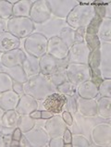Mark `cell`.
<instances>
[{
    "instance_id": "obj_1",
    "label": "cell",
    "mask_w": 111,
    "mask_h": 147,
    "mask_svg": "<svg viewBox=\"0 0 111 147\" xmlns=\"http://www.w3.org/2000/svg\"><path fill=\"white\" fill-rule=\"evenodd\" d=\"M23 90L25 94L32 96L36 101H41L45 99L49 94L56 93L57 87L47 76L39 73L28 78L27 82L23 83Z\"/></svg>"
},
{
    "instance_id": "obj_2",
    "label": "cell",
    "mask_w": 111,
    "mask_h": 147,
    "mask_svg": "<svg viewBox=\"0 0 111 147\" xmlns=\"http://www.w3.org/2000/svg\"><path fill=\"white\" fill-rule=\"evenodd\" d=\"M95 15L93 6L87 4H78L67 16L66 20L71 28L76 30L80 27L86 28Z\"/></svg>"
},
{
    "instance_id": "obj_3",
    "label": "cell",
    "mask_w": 111,
    "mask_h": 147,
    "mask_svg": "<svg viewBox=\"0 0 111 147\" xmlns=\"http://www.w3.org/2000/svg\"><path fill=\"white\" fill-rule=\"evenodd\" d=\"M35 30V23L31 19L26 17H11L7 22V32L19 39L27 38Z\"/></svg>"
},
{
    "instance_id": "obj_4",
    "label": "cell",
    "mask_w": 111,
    "mask_h": 147,
    "mask_svg": "<svg viewBox=\"0 0 111 147\" xmlns=\"http://www.w3.org/2000/svg\"><path fill=\"white\" fill-rule=\"evenodd\" d=\"M47 38L43 33L35 32L28 36L24 43V48L30 56L40 58L46 54Z\"/></svg>"
},
{
    "instance_id": "obj_5",
    "label": "cell",
    "mask_w": 111,
    "mask_h": 147,
    "mask_svg": "<svg viewBox=\"0 0 111 147\" xmlns=\"http://www.w3.org/2000/svg\"><path fill=\"white\" fill-rule=\"evenodd\" d=\"M65 72L68 81L76 86H79L83 82L89 81L91 78V69L87 64L68 63Z\"/></svg>"
},
{
    "instance_id": "obj_6",
    "label": "cell",
    "mask_w": 111,
    "mask_h": 147,
    "mask_svg": "<svg viewBox=\"0 0 111 147\" xmlns=\"http://www.w3.org/2000/svg\"><path fill=\"white\" fill-rule=\"evenodd\" d=\"M52 11L48 1L45 0H39V1L32 2L31 10H30V17L33 23H44L51 18Z\"/></svg>"
},
{
    "instance_id": "obj_7",
    "label": "cell",
    "mask_w": 111,
    "mask_h": 147,
    "mask_svg": "<svg viewBox=\"0 0 111 147\" xmlns=\"http://www.w3.org/2000/svg\"><path fill=\"white\" fill-rule=\"evenodd\" d=\"M46 54L58 60H66L69 55V47L59 36H53L47 40Z\"/></svg>"
},
{
    "instance_id": "obj_8",
    "label": "cell",
    "mask_w": 111,
    "mask_h": 147,
    "mask_svg": "<svg viewBox=\"0 0 111 147\" xmlns=\"http://www.w3.org/2000/svg\"><path fill=\"white\" fill-rule=\"evenodd\" d=\"M90 50L84 43H75L69 48L68 55V63H76V64H87Z\"/></svg>"
},
{
    "instance_id": "obj_9",
    "label": "cell",
    "mask_w": 111,
    "mask_h": 147,
    "mask_svg": "<svg viewBox=\"0 0 111 147\" xmlns=\"http://www.w3.org/2000/svg\"><path fill=\"white\" fill-rule=\"evenodd\" d=\"M92 139L96 145L110 146L111 144V126L109 123L96 125L92 132Z\"/></svg>"
},
{
    "instance_id": "obj_10",
    "label": "cell",
    "mask_w": 111,
    "mask_h": 147,
    "mask_svg": "<svg viewBox=\"0 0 111 147\" xmlns=\"http://www.w3.org/2000/svg\"><path fill=\"white\" fill-rule=\"evenodd\" d=\"M24 136L32 147H45L48 146L50 138L45 129L35 126L29 131L24 132Z\"/></svg>"
},
{
    "instance_id": "obj_11",
    "label": "cell",
    "mask_w": 111,
    "mask_h": 147,
    "mask_svg": "<svg viewBox=\"0 0 111 147\" xmlns=\"http://www.w3.org/2000/svg\"><path fill=\"white\" fill-rule=\"evenodd\" d=\"M67 102V97L59 93H54L49 94L43 102V107L45 110L52 112L53 114H59L63 110Z\"/></svg>"
},
{
    "instance_id": "obj_12",
    "label": "cell",
    "mask_w": 111,
    "mask_h": 147,
    "mask_svg": "<svg viewBox=\"0 0 111 147\" xmlns=\"http://www.w3.org/2000/svg\"><path fill=\"white\" fill-rule=\"evenodd\" d=\"M68 64L63 65L60 64V60H58L51 57L50 55L45 54L39 58V67H40V73L44 74L45 76H50L59 69L67 67Z\"/></svg>"
},
{
    "instance_id": "obj_13",
    "label": "cell",
    "mask_w": 111,
    "mask_h": 147,
    "mask_svg": "<svg viewBox=\"0 0 111 147\" xmlns=\"http://www.w3.org/2000/svg\"><path fill=\"white\" fill-rule=\"evenodd\" d=\"M67 129V124L64 122L61 117L53 116L45 124V129L47 132L49 138L62 137L64 131Z\"/></svg>"
},
{
    "instance_id": "obj_14",
    "label": "cell",
    "mask_w": 111,
    "mask_h": 147,
    "mask_svg": "<svg viewBox=\"0 0 111 147\" xmlns=\"http://www.w3.org/2000/svg\"><path fill=\"white\" fill-rule=\"evenodd\" d=\"M26 58V54L20 48L11 50L9 52L2 54L0 61L4 68H12L15 66L22 65L24 59Z\"/></svg>"
},
{
    "instance_id": "obj_15",
    "label": "cell",
    "mask_w": 111,
    "mask_h": 147,
    "mask_svg": "<svg viewBox=\"0 0 111 147\" xmlns=\"http://www.w3.org/2000/svg\"><path fill=\"white\" fill-rule=\"evenodd\" d=\"M100 50V65L99 68L101 74L103 78H106V74L108 79H110V72H111V47H110V43H106L103 42V44H100L99 47Z\"/></svg>"
},
{
    "instance_id": "obj_16",
    "label": "cell",
    "mask_w": 111,
    "mask_h": 147,
    "mask_svg": "<svg viewBox=\"0 0 111 147\" xmlns=\"http://www.w3.org/2000/svg\"><path fill=\"white\" fill-rule=\"evenodd\" d=\"M77 111L84 117H92L97 115V102L95 99L77 97Z\"/></svg>"
},
{
    "instance_id": "obj_17",
    "label": "cell",
    "mask_w": 111,
    "mask_h": 147,
    "mask_svg": "<svg viewBox=\"0 0 111 147\" xmlns=\"http://www.w3.org/2000/svg\"><path fill=\"white\" fill-rule=\"evenodd\" d=\"M20 39L7 31L0 32V53H7L11 50L19 48Z\"/></svg>"
},
{
    "instance_id": "obj_18",
    "label": "cell",
    "mask_w": 111,
    "mask_h": 147,
    "mask_svg": "<svg viewBox=\"0 0 111 147\" xmlns=\"http://www.w3.org/2000/svg\"><path fill=\"white\" fill-rule=\"evenodd\" d=\"M51 11L59 18H67V16L74 7L78 5L76 1H48Z\"/></svg>"
},
{
    "instance_id": "obj_19",
    "label": "cell",
    "mask_w": 111,
    "mask_h": 147,
    "mask_svg": "<svg viewBox=\"0 0 111 147\" xmlns=\"http://www.w3.org/2000/svg\"><path fill=\"white\" fill-rule=\"evenodd\" d=\"M39 107L37 101L28 94H23L20 96L19 103L17 105L15 110L20 115H30L32 111L36 110Z\"/></svg>"
},
{
    "instance_id": "obj_20",
    "label": "cell",
    "mask_w": 111,
    "mask_h": 147,
    "mask_svg": "<svg viewBox=\"0 0 111 147\" xmlns=\"http://www.w3.org/2000/svg\"><path fill=\"white\" fill-rule=\"evenodd\" d=\"M20 95L13 90H9L4 93H0V107L4 111L15 109L19 103Z\"/></svg>"
},
{
    "instance_id": "obj_21",
    "label": "cell",
    "mask_w": 111,
    "mask_h": 147,
    "mask_svg": "<svg viewBox=\"0 0 111 147\" xmlns=\"http://www.w3.org/2000/svg\"><path fill=\"white\" fill-rule=\"evenodd\" d=\"M77 94L82 98L95 99L98 95V87L89 80L77 86Z\"/></svg>"
},
{
    "instance_id": "obj_22",
    "label": "cell",
    "mask_w": 111,
    "mask_h": 147,
    "mask_svg": "<svg viewBox=\"0 0 111 147\" xmlns=\"http://www.w3.org/2000/svg\"><path fill=\"white\" fill-rule=\"evenodd\" d=\"M22 68L26 73L27 77H32L40 73V67H39V58L35 57L30 55H26V58L22 63Z\"/></svg>"
},
{
    "instance_id": "obj_23",
    "label": "cell",
    "mask_w": 111,
    "mask_h": 147,
    "mask_svg": "<svg viewBox=\"0 0 111 147\" xmlns=\"http://www.w3.org/2000/svg\"><path fill=\"white\" fill-rule=\"evenodd\" d=\"M32 1L29 0H22L17 1L13 4V16L12 17H30V10H31Z\"/></svg>"
},
{
    "instance_id": "obj_24",
    "label": "cell",
    "mask_w": 111,
    "mask_h": 147,
    "mask_svg": "<svg viewBox=\"0 0 111 147\" xmlns=\"http://www.w3.org/2000/svg\"><path fill=\"white\" fill-rule=\"evenodd\" d=\"M20 119V114L15 109L5 111L1 119V124L3 127L15 129L18 126V121Z\"/></svg>"
},
{
    "instance_id": "obj_25",
    "label": "cell",
    "mask_w": 111,
    "mask_h": 147,
    "mask_svg": "<svg viewBox=\"0 0 111 147\" xmlns=\"http://www.w3.org/2000/svg\"><path fill=\"white\" fill-rule=\"evenodd\" d=\"M111 19L110 18H104L102 20L101 24L99 26L97 32V36L99 40L101 39L106 43H110L111 42Z\"/></svg>"
},
{
    "instance_id": "obj_26",
    "label": "cell",
    "mask_w": 111,
    "mask_h": 147,
    "mask_svg": "<svg viewBox=\"0 0 111 147\" xmlns=\"http://www.w3.org/2000/svg\"><path fill=\"white\" fill-rule=\"evenodd\" d=\"M5 69H6L5 72L9 75L11 79L13 80V82H20V83H25L27 82L28 77L21 65L12 67V68H5Z\"/></svg>"
},
{
    "instance_id": "obj_27",
    "label": "cell",
    "mask_w": 111,
    "mask_h": 147,
    "mask_svg": "<svg viewBox=\"0 0 111 147\" xmlns=\"http://www.w3.org/2000/svg\"><path fill=\"white\" fill-rule=\"evenodd\" d=\"M97 114L104 119L111 117V97H101L97 101Z\"/></svg>"
},
{
    "instance_id": "obj_28",
    "label": "cell",
    "mask_w": 111,
    "mask_h": 147,
    "mask_svg": "<svg viewBox=\"0 0 111 147\" xmlns=\"http://www.w3.org/2000/svg\"><path fill=\"white\" fill-rule=\"evenodd\" d=\"M36 125V120L30 115H20V119L18 121V126L21 132H27L30 129H32Z\"/></svg>"
},
{
    "instance_id": "obj_29",
    "label": "cell",
    "mask_w": 111,
    "mask_h": 147,
    "mask_svg": "<svg viewBox=\"0 0 111 147\" xmlns=\"http://www.w3.org/2000/svg\"><path fill=\"white\" fill-rule=\"evenodd\" d=\"M57 90L59 94H61L65 96H77V86L73 83L67 81L57 86Z\"/></svg>"
},
{
    "instance_id": "obj_30",
    "label": "cell",
    "mask_w": 111,
    "mask_h": 147,
    "mask_svg": "<svg viewBox=\"0 0 111 147\" xmlns=\"http://www.w3.org/2000/svg\"><path fill=\"white\" fill-rule=\"evenodd\" d=\"M13 16V3L10 1H0V18L8 20Z\"/></svg>"
},
{
    "instance_id": "obj_31",
    "label": "cell",
    "mask_w": 111,
    "mask_h": 147,
    "mask_svg": "<svg viewBox=\"0 0 111 147\" xmlns=\"http://www.w3.org/2000/svg\"><path fill=\"white\" fill-rule=\"evenodd\" d=\"M74 32L75 30H73L72 28H64L59 33V37L68 45L69 48L74 45Z\"/></svg>"
},
{
    "instance_id": "obj_32",
    "label": "cell",
    "mask_w": 111,
    "mask_h": 147,
    "mask_svg": "<svg viewBox=\"0 0 111 147\" xmlns=\"http://www.w3.org/2000/svg\"><path fill=\"white\" fill-rule=\"evenodd\" d=\"M65 69H66V67L59 69L58 70L56 71L55 73H53L52 75L48 76V78L50 79V81L52 82V83L56 87L68 81L67 75H66V72H65Z\"/></svg>"
},
{
    "instance_id": "obj_33",
    "label": "cell",
    "mask_w": 111,
    "mask_h": 147,
    "mask_svg": "<svg viewBox=\"0 0 111 147\" xmlns=\"http://www.w3.org/2000/svg\"><path fill=\"white\" fill-rule=\"evenodd\" d=\"M13 80L6 72H0V93L12 90Z\"/></svg>"
},
{
    "instance_id": "obj_34",
    "label": "cell",
    "mask_w": 111,
    "mask_h": 147,
    "mask_svg": "<svg viewBox=\"0 0 111 147\" xmlns=\"http://www.w3.org/2000/svg\"><path fill=\"white\" fill-rule=\"evenodd\" d=\"M87 65L90 69H97L100 65V50L99 47L93 49V51H90L88 57V63Z\"/></svg>"
},
{
    "instance_id": "obj_35",
    "label": "cell",
    "mask_w": 111,
    "mask_h": 147,
    "mask_svg": "<svg viewBox=\"0 0 111 147\" xmlns=\"http://www.w3.org/2000/svg\"><path fill=\"white\" fill-rule=\"evenodd\" d=\"M98 94L103 97H111V79H104L98 85Z\"/></svg>"
},
{
    "instance_id": "obj_36",
    "label": "cell",
    "mask_w": 111,
    "mask_h": 147,
    "mask_svg": "<svg viewBox=\"0 0 111 147\" xmlns=\"http://www.w3.org/2000/svg\"><path fill=\"white\" fill-rule=\"evenodd\" d=\"M84 43L86 44L90 51H93V49H96L100 47V40L98 38L97 34H88V33H86Z\"/></svg>"
},
{
    "instance_id": "obj_37",
    "label": "cell",
    "mask_w": 111,
    "mask_h": 147,
    "mask_svg": "<svg viewBox=\"0 0 111 147\" xmlns=\"http://www.w3.org/2000/svg\"><path fill=\"white\" fill-rule=\"evenodd\" d=\"M71 145L72 147H89L91 144L82 134H72Z\"/></svg>"
},
{
    "instance_id": "obj_38",
    "label": "cell",
    "mask_w": 111,
    "mask_h": 147,
    "mask_svg": "<svg viewBox=\"0 0 111 147\" xmlns=\"http://www.w3.org/2000/svg\"><path fill=\"white\" fill-rule=\"evenodd\" d=\"M101 22H102V19H100L99 17L95 15V17H93L90 22V23L87 25L86 33H88V34H97V32L101 24Z\"/></svg>"
},
{
    "instance_id": "obj_39",
    "label": "cell",
    "mask_w": 111,
    "mask_h": 147,
    "mask_svg": "<svg viewBox=\"0 0 111 147\" xmlns=\"http://www.w3.org/2000/svg\"><path fill=\"white\" fill-rule=\"evenodd\" d=\"M103 80H104V78H103V76H102L99 68L91 69V78H90L91 82H93L98 87V85L103 82Z\"/></svg>"
},
{
    "instance_id": "obj_40",
    "label": "cell",
    "mask_w": 111,
    "mask_h": 147,
    "mask_svg": "<svg viewBox=\"0 0 111 147\" xmlns=\"http://www.w3.org/2000/svg\"><path fill=\"white\" fill-rule=\"evenodd\" d=\"M66 97H67V102L65 106H67V110L70 112L71 114H75L77 112L76 96H66Z\"/></svg>"
},
{
    "instance_id": "obj_41",
    "label": "cell",
    "mask_w": 111,
    "mask_h": 147,
    "mask_svg": "<svg viewBox=\"0 0 111 147\" xmlns=\"http://www.w3.org/2000/svg\"><path fill=\"white\" fill-rule=\"evenodd\" d=\"M86 35V28L80 27L76 29L74 32V44L75 43H83Z\"/></svg>"
},
{
    "instance_id": "obj_42",
    "label": "cell",
    "mask_w": 111,
    "mask_h": 147,
    "mask_svg": "<svg viewBox=\"0 0 111 147\" xmlns=\"http://www.w3.org/2000/svg\"><path fill=\"white\" fill-rule=\"evenodd\" d=\"M49 147H63L64 146V142L62 137H55L51 138L48 142Z\"/></svg>"
},
{
    "instance_id": "obj_43",
    "label": "cell",
    "mask_w": 111,
    "mask_h": 147,
    "mask_svg": "<svg viewBox=\"0 0 111 147\" xmlns=\"http://www.w3.org/2000/svg\"><path fill=\"white\" fill-rule=\"evenodd\" d=\"M61 117L63 119L64 122L67 124V126H72V124H73V117H72L71 113L68 110L62 112Z\"/></svg>"
},
{
    "instance_id": "obj_44",
    "label": "cell",
    "mask_w": 111,
    "mask_h": 147,
    "mask_svg": "<svg viewBox=\"0 0 111 147\" xmlns=\"http://www.w3.org/2000/svg\"><path fill=\"white\" fill-rule=\"evenodd\" d=\"M106 7L105 6H96L93 7V9H95V16L99 17L100 19L103 20L106 18Z\"/></svg>"
},
{
    "instance_id": "obj_45",
    "label": "cell",
    "mask_w": 111,
    "mask_h": 147,
    "mask_svg": "<svg viewBox=\"0 0 111 147\" xmlns=\"http://www.w3.org/2000/svg\"><path fill=\"white\" fill-rule=\"evenodd\" d=\"M12 90H13L16 94H18L20 96L25 94L24 90H23V83L13 82V86H12Z\"/></svg>"
},
{
    "instance_id": "obj_46",
    "label": "cell",
    "mask_w": 111,
    "mask_h": 147,
    "mask_svg": "<svg viewBox=\"0 0 111 147\" xmlns=\"http://www.w3.org/2000/svg\"><path fill=\"white\" fill-rule=\"evenodd\" d=\"M62 139H63V142H64V144H71L72 133H71V131L68 128L63 132Z\"/></svg>"
},
{
    "instance_id": "obj_47",
    "label": "cell",
    "mask_w": 111,
    "mask_h": 147,
    "mask_svg": "<svg viewBox=\"0 0 111 147\" xmlns=\"http://www.w3.org/2000/svg\"><path fill=\"white\" fill-rule=\"evenodd\" d=\"M21 135H22V132L20 129V128H15L13 132H12V140H15V141H20Z\"/></svg>"
},
{
    "instance_id": "obj_48",
    "label": "cell",
    "mask_w": 111,
    "mask_h": 147,
    "mask_svg": "<svg viewBox=\"0 0 111 147\" xmlns=\"http://www.w3.org/2000/svg\"><path fill=\"white\" fill-rule=\"evenodd\" d=\"M20 147H32L31 144H30L29 141L27 140V138L24 136L23 133H22V135H21V138L20 140Z\"/></svg>"
},
{
    "instance_id": "obj_49",
    "label": "cell",
    "mask_w": 111,
    "mask_h": 147,
    "mask_svg": "<svg viewBox=\"0 0 111 147\" xmlns=\"http://www.w3.org/2000/svg\"><path fill=\"white\" fill-rule=\"evenodd\" d=\"M54 116V114L52 112H50L48 110L45 111H41V119H49L50 117H52Z\"/></svg>"
},
{
    "instance_id": "obj_50",
    "label": "cell",
    "mask_w": 111,
    "mask_h": 147,
    "mask_svg": "<svg viewBox=\"0 0 111 147\" xmlns=\"http://www.w3.org/2000/svg\"><path fill=\"white\" fill-rule=\"evenodd\" d=\"M2 136H3L4 144H5V147L9 146L10 142H11V140H12V134H11V135H2Z\"/></svg>"
},
{
    "instance_id": "obj_51",
    "label": "cell",
    "mask_w": 111,
    "mask_h": 147,
    "mask_svg": "<svg viewBox=\"0 0 111 147\" xmlns=\"http://www.w3.org/2000/svg\"><path fill=\"white\" fill-rule=\"evenodd\" d=\"M30 116H31L32 119H35V120L36 119H41V111L39 110H35V111H32L31 114H30Z\"/></svg>"
},
{
    "instance_id": "obj_52",
    "label": "cell",
    "mask_w": 111,
    "mask_h": 147,
    "mask_svg": "<svg viewBox=\"0 0 111 147\" xmlns=\"http://www.w3.org/2000/svg\"><path fill=\"white\" fill-rule=\"evenodd\" d=\"M10 147H20V141H15V140H11L10 142Z\"/></svg>"
},
{
    "instance_id": "obj_53",
    "label": "cell",
    "mask_w": 111,
    "mask_h": 147,
    "mask_svg": "<svg viewBox=\"0 0 111 147\" xmlns=\"http://www.w3.org/2000/svg\"><path fill=\"white\" fill-rule=\"evenodd\" d=\"M0 147H5V144H4L3 141V136L0 134Z\"/></svg>"
},
{
    "instance_id": "obj_54",
    "label": "cell",
    "mask_w": 111,
    "mask_h": 147,
    "mask_svg": "<svg viewBox=\"0 0 111 147\" xmlns=\"http://www.w3.org/2000/svg\"><path fill=\"white\" fill-rule=\"evenodd\" d=\"M4 113H5V111H4L3 109L0 107V122H1V119H2V117L4 115Z\"/></svg>"
}]
</instances>
